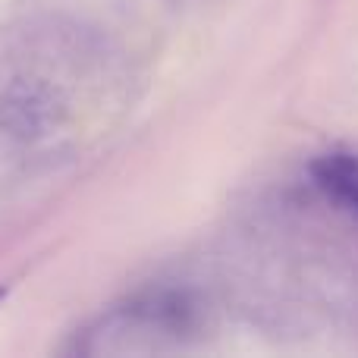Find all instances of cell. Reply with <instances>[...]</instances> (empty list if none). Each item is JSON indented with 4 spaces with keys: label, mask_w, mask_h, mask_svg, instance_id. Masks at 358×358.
<instances>
[{
    "label": "cell",
    "mask_w": 358,
    "mask_h": 358,
    "mask_svg": "<svg viewBox=\"0 0 358 358\" xmlns=\"http://www.w3.org/2000/svg\"><path fill=\"white\" fill-rule=\"evenodd\" d=\"M311 179L330 201L358 217V151L336 148L321 155L311 164Z\"/></svg>",
    "instance_id": "obj_1"
},
{
    "label": "cell",
    "mask_w": 358,
    "mask_h": 358,
    "mask_svg": "<svg viewBox=\"0 0 358 358\" xmlns=\"http://www.w3.org/2000/svg\"><path fill=\"white\" fill-rule=\"evenodd\" d=\"M3 296H6V289H0V302H3Z\"/></svg>",
    "instance_id": "obj_2"
}]
</instances>
